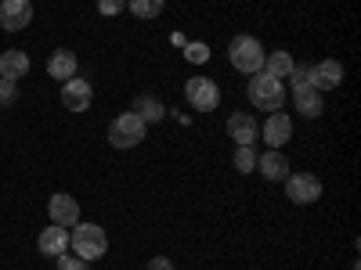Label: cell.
I'll return each instance as SVG.
<instances>
[{
    "label": "cell",
    "instance_id": "6da1fadb",
    "mask_svg": "<svg viewBox=\"0 0 361 270\" xmlns=\"http://www.w3.org/2000/svg\"><path fill=\"white\" fill-rule=\"evenodd\" d=\"M69 249L80 256V259H102L109 252V238L98 224H76L73 234H69Z\"/></svg>",
    "mask_w": 361,
    "mask_h": 270
},
{
    "label": "cell",
    "instance_id": "7a4b0ae2",
    "mask_svg": "<svg viewBox=\"0 0 361 270\" xmlns=\"http://www.w3.org/2000/svg\"><path fill=\"white\" fill-rule=\"evenodd\" d=\"M250 101L253 108H264V112H279L282 101H286V83L267 76V72H253L250 79Z\"/></svg>",
    "mask_w": 361,
    "mask_h": 270
},
{
    "label": "cell",
    "instance_id": "3957f363",
    "mask_svg": "<svg viewBox=\"0 0 361 270\" xmlns=\"http://www.w3.org/2000/svg\"><path fill=\"white\" fill-rule=\"evenodd\" d=\"M228 58H231V65H235L238 72L253 76V72H260V69H264L267 51H264V44H260L257 37H235V40H231V47H228Z\"/></svg>",
    "mask_w": 361,
    "mask_h": 270
},
{
    "label": "cell",
    "instance_id": "277c9868",
    "mask_svg": "<svg viewBox=\"0 0 361 270\" xmlns=\"http://www.w3.org/2000/svg\"><path fill=\"white\" fill-rule=\"evenodd\" d=\"M148 134V123L137 115V112H123V115H116L112 119V127H109V144L112 148H137Z\"/></svg>",
    "mask_w": 361,
    "mask_h": 270
},
{
    "label": "cell",
    "instance_id": "5b68a950",
    "mask_svg": "<svg viewBox=\"0 0 361 270\" xmlns=\"http://www.w3.org/2000/svg\"><path fill=\"white\" fill-rule=\"evenodd\" d=\"M185 98L195 112H214L221 105V86L209 79V76H195L185 83Z\"/></svg>",
    "mask_w": 361,
    "mask_h": 270
},
{
    "label": "cell",
    "instance_id": "8992f818",
    "mask_svg": "<svg viewBox=\"0 0 361 270\" xmlns=\"http://www.w3.org/2000/svg\"><path fill=\"white\" fill-rule=\"evenodd\" d=\"M286 195L296 202V205H311L322 198V180L311 176V173H289L286 176Z\"/></svg>",
    "mask_w": 361,
    "mask_h": 270
},
{
    "label": "cell",
    "instance_id": "52a82bcc",
    "mask_svg": "<svg viewBox=\"0 0 361 270\" xmlns=\"http://www.w3.org/2000/svg\"><path fill=\"white\" fill-rule=\"evenodd\" d=\"M29 22H33V4L29 0H0V25L8 33H18Z\"/></svg>",
    "mask_w": 361,
    "mask_h": 270
},
{
    "label": "cell",
    "instance_id": "ba28073f",
    "mask_svg": "<svg viewBox=\"0 0 361 270\" xmlns=\"http://www.w3.org/2000/svg\"><path fill=\"white\" fill-rule=\"evenodd\" d=\"M90 101H94V86H90L87 79H66L62 83V105L69 108V112H87L90 108Z\"/></svg>",
    "mask_w": 361,
    "mask_h": 270
},
{
    "label": "cell",
    "instance_id": "9c48e42d",
    "mask_svg": "<svg viewBox=\"0 0 361 270\" xmlns=\"http://www.w3.org/2000/svg\"><path fill=\"white\" fill-rule=\"evenodd\" d=\"M47 213H51V224H62V227H76V224H80V205H76V198L66 195V191L51 195Z\"/></svg>",
    "mask_w": 361,
    "mask_h": 270
},
{
    "label": "cell",
    "instance_id": "30bf717a",
    "mask_svg": "<svg viewBox=\"0 0 361 270\" xmlns=\"http://www.w3.org/2000/svg\"><path fill=\"white\" fill-rule=\"evenodd\" d=\"M307 83L314 86V90H333V86H340L343 83V65L340 62H318L311 72H307Z\"/></svg>",
    "mask_w": 361,
    "mask_h": 270
},
{
    "label": "cell",
    "instance_id": "8fae6325",
    "mask_svg": "<svg viewBox=\"0 0 361 270\" xmlns=\"http://www.w3.org/2000/svg\"><path fill=\"white\" fill-rule=\"evenodd\" d=\"M293 101H296L300 115H307V119H318V115L325 112L322 90H314L311 83H296V90H293Z\"/></svg>",
    "mask_w": 361,
    "mask_h": 270
},
{
    "label": "cell",
    "instance_id": "7c38bea8",
    "mask_svg": "<svg viewBox=\"0 0 361 270\" xmlns=\"http://www.w3.org/2000/svg\"><path fill=\"white\" fill-rule=\"evenodd\" d=\"M257 134H260V127H257V119H253L250 112H235V115L228 119V137H231L235 144H253Z\"/></svg>",
    "mask_w": 361,
    "mask_h": 270
},
{
    "label": "cell",
    "instance_id": "4fadbf2b",
    "mask_svg": "<svg viewBox=\"0 0 361 270\" xmlns=\"http://www.w3.org/2000/svg\"><path fill=\"white\" fill-rule=\"evenodd\" d=\"M289 137H293V119H289L286 112H271L267 123H264V141H267L271 148H282Z\"/></svg>",
    "mask_w": 361,
    "mask_h": 270
},
{
    "label": "cell",
    "instance_id": "5bb4252c",
    "mask_svg": "<svg viewBox=\"0 0 361 270\" xmlns=\"http://www.w3.org/2000/svg\"><path fill=\"white\" fill-rule=\"evenodd\" d=\"M37 245H40V252H44V256H54V259H58L62 252H69V227L51 224V227L40 234V242H37Z\"/></svg>",
    "mask_w": 361,
    "mask_h": 270
},
{
    "label": "cell",
    "instance_id": "9a60e30c",
    "mask_svg": "<svg viewBox=\"0 0 361 270\" xmlns=\"http://www.w3.org/2000/svg\"><path fill=\"white\" fill-rule=\"evenodd\" d=\"M257 169H260L267 180H286V176H289V159L279 152V148H271L267 155H257Z\"/></svg>",
    "mask_w": 361,
    "mask_h": 270
},
{
    "label": "cell",
    "instance_id": "2e32d148",
    "mask_svg": "<svg viewBox=\"0 0 361 270\" xmlns=\"http://www.w3.org/2000/svg\"><path fill=\"white\" fill-rule=\"evenodd\" d=\"M25 72H29V54H22V51H4L0 54V79L18 83Z\"/></svg>",
    "mask_w": 361,
    "mask_h": 270
},
{
    "label": "cell",
    "instance_id": "e0dca14e",
    "mask_svg": "<svg viewBox=\"0 0 361 270\" xmlns=\"http://www.w3.org/2000/svg\"><path fill=\"white\" fill-rule=\"evenodd\" d=\"M47 72H51V79H73L76 76V54L73 51H54L51 58H47Z\"/></svg>",
    "mask_w": 361,
    "mask_h": 270
},
{
    "label": "cell",
    "instance_id": "ac0fdd59",
    "mask_svg": "<svg viewBox=\"0 0 361 270\" xmlns=\"http://www.w3.org/2000/svg\"><path fill=\"white\" fill-rule=\"evenodd\" d=\"M293 65H296V62H293V54H289V51H275V54H267V58H264V69H260V72L275 76V79H286Z\"/></svg>",
    "mask_w": 361,
    "mask_h": 270
},
{
    "label": "cell",
    "instance_id": "d6986e66",
    "mask_svg": "<svg viewBox=\"0 0 361 270\" xmlns=\"http://www.w3.org/2000/svg\"><path fill=\"white\" fill-rule=\"evenodd\" d=\"M134 108H137V115L145 119V123H159V119L166 115L163 101H159V98H152V94H141V98L134 101Z\"/></svg>",
    "mask_w": 361,
    "mask_h": 270
},
{
    "label": "cell",
    "instance_id": "ffe728a7",
    "mask_svg": "<svg viewBox=\"0 0 361 270\" xmlns=\"http://www.w3.org/2000/svg\"><path fill=\"white\" fill-rule=\"evenodd\" d=\"M231 162H235L238 173H253V169H257V152H253V144H238Z\"/></svg>",
    "mask_w": 361,
    "mask_h": 270
},
{
    "label": "cell",
    "instance_id": "44dd1931",
    "mask_svg": "<svg viewBox=\"0 0 361 270\" xmlns=\"http://www.w3.org/2000/svg\"><path fill=\"white\" fill-rule=\"evenodd\" d=\"M127 8L137 18H159L163 15V0H127Z\"/></svg>",
    "mask_w": 361,
    "mask_h": 270
},
{
    "label": "cell",
    "instance_id": "7402d4cb",
    "mask_svg": "<svg viewBox=\"0 0 361 270\" xmlns=\"http://www.w3.org/2000/svg\"><path fill=\"white\" fill-rule=\"evenodd\" d=\"M15 98H18V83L0 79V108H11V105H15Z\"/></svg>",
    "mask_w": 361,
    "mask_h": 270
},
{
    "label": "cell",
    "instance_id": "603a6c76",
    "mask_svg": "<svg viewBox=\"0 0 361 270\" xmlns=\"http://www.w3.org/2000/svg\"><path fill=\"white\" fill-rule=\"evenodd\" d=\"M185 58H188V62H199V65H202L206 58H209V47H206V44H188V47H185Z\"/></svg>",
    "mask_w": 361,
    "mask_h": 270
},
{
    "label": "cell",
    "instance_id": "cb8c5ba5",
    "mask_svg": "<svg viewBox=\"0 0 361 270\" xmlns=\"http://www.w3.org/2000/svg\"><path fill=\"white\" fill-rule=\"evenodd\" d=\"M58 270H87V259H80V256H69V252H62V256H58Z\"/></svg>",
    "mask_w": 361,
    "mask_h": 270
},
{
    "label": "cell",
    "instance_id": "d4e9b609",
    "mask_svg": "<svg viewBox=\"0 0 361 270\" xmlns=\"http://www.w3.org/2000/svg\"><path fill=\"white\" fill-rule=\"evenodd\" d=\"M123 8H127V0H98V11H102V15H109V18H112V15H119Z\"/></svg>",
    "mask_w": 361,
    "mask_h": 270
},
{
    "label": "cell",
    "instance_id": "484cf974",
    "mask_svg": "<svg viewBox=\"0 0 361 270\" xmlns=\"http://www.w3.org/2000/svg\"><path fill=\"white\" fill-rule=\"evenodd\" d=\"M307 72H311V69H307V65H293V69H289V76H286V79H293V83H307Z\"/></svg>",
    "mask_w": 361,
    "mask_h": 270
},
{
    "label": "cell",
    "instance_id": "4316f807",
    "mask_svg": "<svg viewBox=\"0 0 361 270\" xmlns=\"http://www.w3.org/2000/svg\"><path fill=\"white\" fill-rule=\"evenodd\" d=\"M148 270H173V263L166 256H156V259H148Z\"/></svg>",
    "mask_w": 361,
    "mask_h": 270
}]
</instances>
